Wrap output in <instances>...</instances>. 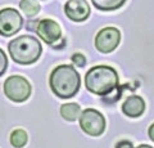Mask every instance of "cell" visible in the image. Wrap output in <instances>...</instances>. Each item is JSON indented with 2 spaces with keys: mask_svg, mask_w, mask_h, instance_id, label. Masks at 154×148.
<instances>
[{
  "mask_svg": "<svg viewBox=\"0 0 154 148\" xmlns=\"http://www.w3.org/2000/svg\"><path fill=\"white\" fill-rule=\"evenodd\" d=\"M80 75L69 65H62L53 70L50 75V88L59 98H71L80 89Z\"/></svg>",
  "mask_w": 154,
  "mask_h": 148,
  "instance_id": "1",
  "label": "cell"
},
{
  "mask_svg": "<svg viewBox=\"0 0 154 148\" xmlns=\"http://www.w3.org/2000/svg\"><path fill=\"white\" fill-rule=\"evenodd\" d=\"M85 85L89 92L98 95H107L118 87V75L109 66H96L88 71Z\"/></svg>",
  "mask_w": 154,
  "mask_h": 148,
  "instance_id": "2",
  "label": "cell"
},
{
  "mask_svg": "<svg viewBox=\"0 0 154 148\" xmlns=\"http://www.w3.org/2000/svg\"><path fill=\"white\" fill-rule=\"evenodd\" d=\"M9 53L14 62L21 65H31L41 54V44L32 36H19L9 43Z\"/></svg>",
  "mask_w": 154,
  "mask_h": 148,
  "instance_id": "3",
  "label": "cell"
},
{
  "mask_svg": "<svg viewBox=\"0 0 154 148\" xmlns=\"http://www.w3.org/2000/svg\"><path fill=\"white\" fill-rule=\"evenodd\" d=\"M4 93L13 102H25L31 94V85L22 76H11L4 83Z\"/></svg>",
  "mask_w": 154,
  "mask_h": 148,
  "instance_id": "4",
  "label": "cell"
},
{
  "mask_svg": "<svg viewBox=\"0 0 154 148\" xmlns=\"http://www.w3.org/2000/svg\"><path fill=\"white\" fill-rule=\"evenodd\" d=\"M80 125L86 134L98 137L103 134L105 129V118L99 111L93 108H88L81 113Z\"/></svg>",
  "mask_w": 154,
  "mask_h": 148,
  "instance_id": "5",
  "label": "cell"
},
{
  "mask_svg": "<svg viewBox=\"0 0 154 148\" xmlns=\"http://www.w3.org/2000/svg\"><path fill=\"white\" fill-rule=\"evenodd\" d=\"M23 20L16 9L5 8L0 11V35L12 36L21 30Z\"/></svg>",
  "mask_w": 154,
  "mask_h": 148,
  "instance_id": "6",
  "label": "cell"
},
{
  "mask_svg": "<svg viewBox=\"0 0 154 148\" xmlns=\"http://www.w3.org/2000/svg\"><path fill=\"white\" fill-rule=\"evenodd\" d=\"M121 34L114 27H105L98 32L95 37V46L102 53H110L118 46Z\"/></svg>",
  "mask_w": 154,
  "mask_h": 148,
  "instance_id": "7",
  "label": "cell"
},
{
  "mask_svg": "<svg viewBox=\"0 0 154 148\" xmlns=\"http://www.w3.org/2000/svg\"><path fill=\"white\" fill-rule=\"evenodd\" d=\"M35 30L37 32V35L40 36V39L44 40L46 44H54L55 41L60 39V35H62L59 25L53 20L40 21L37 23V27Z\"/></svg>",
  "mask_w": 154,
  "mask_h": 148,
  "instance_id": "8",
  "label": "cell"
},
{
  "mask_svg": "<svg viewBox=\"0 0 154 148\" xmlns=\"http://www.w3.org/2000/svg\"><path fill=\"white\" fill-rule=\"evenodd\" d=\"M67 17L72 21H85L90 14V7L86 0H68L64 5Z\"/></svg>",
  "mask_w": 154,
  "mask_h": 148,
  "instance_id": "9",
  "label": "cell"
},
{
  "mask_svg": "<svg viewBox=\"0 0 154 148\" xmlns=\"http://www.w3.org/2000/svg\"><path fill=\"white\" fill-rule=\"evenodd\" d=\"M145 109V102L139 95H131L122 104V111L128 117H139L141 116Z\"/></svg>",
  "mask_w": 154,
  "mask_h": 148,
  "instance_id": "10",
  "label": "cell"
},
{
  "mask_svg": "<svg viewBox=\"0 0 154 148\" xmlns=\"http://www.w3.org/2000/svg\"><path fill=\"white\" fill-rule=\"evenodd\" d=\"M81 113V108L77 103H66L60 107L62 117L67 121H75Z\"/></svg>",
  "mask_w": 154,
  "mask_h": 148,
  "instance_id": "11",
  "label": "cell"
},
{
  "mask_svg": "<svg viewBox=\"0 0 154 148\" xmlns=\"http://www.w3.org/2000/svg\"><path fill=\"white\" fill-rule=\"evenodd\" d=\"M94 5L100 11H114L121 8L126 0H91Z\"/></svg>",
  "mask_w": 154,
  "mask_h": 148,
  "instance_id": "12",
  "label": "cell"
},
{
  "mask_svg": "<svg viewBox=\"0 0 154 148\" xmlns=\"http://www.w3.org/2000/svg\"><path fill=\"white\" fill-rule=\"evenodd\" d=\"M19 8H21L22 12L28 17L36 16L38 13V11H40V5H38L35 0H21Z\"/></svg>",
  "mask_w": 154,
  "mask_h": 148,
  "instance_id": "13",
  "label": "cell"
},
{
  "mask_svg": "<svg viewBox=\"0 0 154 148\" xmlns=\"http://www.w3.org/2000/svg\"><path fill=\"white\" fill-rule=\"evenodd\" d=\"M11 143L13 147L16 148H22L27 143V134L22 129H17L11 134Z\"/></svg>",
  "mask_w": 154,
  "mask_h": 148,
  "instance_id": "14",
  "label": "cell"
},
{
  "mask_svg": "<svg viewBox=\"0 0 154 148\" xmlns=\"http://www.w3.org/2000/svg\"><path fill=\"white\" fill-rule=\"evenodd\" d=\"M7 66H8L7 55H5V53L3 52V49H0V76H2L4 72H5Z\"/></svg>",
  "mask_w": 154,
  "mask_h": 148,
  "instance_id": "15",
  "label": "cell"
},
{
  "mask_svg": "<svg viewBox=\"0 0 154 148\" xmlns=\"http://www.w3.org/2000/svg\"><path fill=\"white\" fill-rule=\"evenodd\" d=\"M72 61H73L75 65H77V67H84V66L86 65V58L80 53L72 55Z\"/></svg>",
  "mask_w": 154,
  "mask_h": 148,
  "instance_id": "16",
  "label": "cell"
},
{
  "mask_svg": "<svg viewBox=\"0 0 154 148\" xmlns=\"http://www.w3.org/2000/svg\"><path fill=\"white\" fill-rule=\"evenodd\" d=\"M116 148H134L132 143L128 140H121L116 144Z\"/></svg>",
  "mask_w": 154,
  "mask_h": 148,
  "instance_id": "17",
  "label": "cell"
},
{
  "mask_svg": "<svg viewBox=\"0 0 154 148\" xmlns=\"http://www.w3.org/2000/svg\"><path fill=\"white\" fill-rule=\"evenodd\" d=\"M148 134H149V138L154 142V124H152L150 128H149V131H148Z\"/></svg>",
  "mask_w": 154,
  "mask_h": 148,
  "instance_id": "18",
  "label": "cell"
},
{
  "mask_svg": "<svg viewBox=\"0 0 154 148\" xmlns=\"http://www.w3.org/2000/svg\"><path fill=\"white\" fill-rule=\"evenodd\" d=\"M137 148H153V147H150V146H146V144H141V146H139Z\"/></svg>",
  "mask_w": 154,
  "mask_h": 148,
  "instance_id": "19",
  "label": "cell"
}]
</instances>
